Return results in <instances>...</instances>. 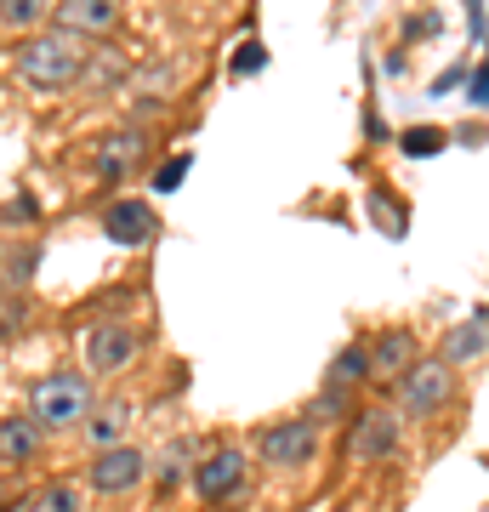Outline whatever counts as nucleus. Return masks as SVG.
<instances>
[{
    "label": "nucleus",
    "instance_id": "obj_20",
    "mask_svg": "<svg viewBox=\"0 0 489 512\" xmlns=\"http://www.w3.org/2000/svg\"><path fill=\"white\" fill-rule=\"evenodd\" d=\"M40 12H46V0H0V23L18 35V29H29V23H40Z\"/></svg>",
    "mask_w": 489,
    "mask_h": 512
},
{
    "label": "nucleus",
    "instance_id": "obj_4",
    "mask_svg": "<svg viewBox=\"0 0 489 512\" xmlns=\"http://www.w3.org/2000/svg\"><path fill=\"white\" fill-rule=\"evenodd\" d=\"M313 421L308 416H290V421H273L262 427V439H256V456L268 461V467H302L313 456Z\"/></svg>",
    "mask_w": 489,
    "mask_h": 512
},
{
    "label": "nucleus",
    "instance_id": "obj_8",
    "mask_svg": "<svg viewBox=\"0 0 489 512\" xmlns=\"http://www.w3.org/2000/svg\"><path fill=\"white\" fill-rule=\"evenodd\" d=\"M57 29L80 40H103L120 29V0H57Z\"/></svg>",
    "mask_w": 489,
    "mask_h": 512
},
{
    "label": "nucleus",
    "instance_id": "obj_23",
    "mask_svg": "<svg viewBox=\"0 0 489 512\" xmlns=\"http://www.w3.org/2000/svg\"><path fill=\"white\" fill-rule=\"evenodd\" d=\"M29 211H35V205L12 194V200H6V228H18V222H29Z\"/></svg>",
    "mask_w": 489,
    "mask_h": 512
},
{
    "label": "nucleus",
    "instance_id": "obj_22",
    "mask_svg": "<svg viewBox=\"0 0 489 512\" xmlns=\"http://www.w3.org/2000/svg\"><path fill=\"white\" fill-rule=\"evenodd\" d=\"M262 63H268V52H262V46H239V57H234V69H239V74L262 69Z\"/></svg>",
    "mask_w": 489,
    "mask_h": 512
},
{
    "label": "nucleus",
    "instance_id": "obj_24",
    "mask_svg": "<svg viewBox=\"0 0 489 512\" xmlns=\"http://www.w3.org/2000/svg\"><path fill=\"white\" fill-rule=\"evenodd\" d=\"M472 103H484V109H489V63L472 74Z\"/></svg>",
    "mask_w": 489,
    "mask_h": 512
},
{
    "label": "nucleus",
    "instance_id": "obj_13",
    "mask_svg": "<svg viewBox=\"0 0 489 512\" xmlns=\"http://www.w3.org/2000/svg\"><path fill=\"white\" fill-rule=\"evenodd\" d=\"M484 348H489V308H478V313H467V319H461V325L444 336V353H438V359L467 365V359H478Z\"/></svg>",
    "mask_w": 489,
    "mask_h": 512
},
{
    "label": "nucleus",
    "instance_id": "obj_6",
    "mask_svg": "<svg viewBox=\"0 0 489 512\" xmlns=\"http://www.w3.org/2000/svg\"><path fill=\"white\" fill-rule=\"evenodd\" d=\"M148 473V461L137 444H114V450H97V461H91V490L97 495H126L137 490Z\"/></svg>",
    "mask_w": 489,
    "mask_h": 512
},
{
    "label": "nucleus",
    "instance_id": "obj_10",
    "mask_svg": "<svg viewBox=\"0 0 489 512\" xmlns=\"http://www.w3.org/2000/svg\"><path fill=\"white\" fill-rule=\"evenodd\" d=\"M154 228H160V217H154L148 200H114L109 217H103V234H109L114 245H148Z\"/></svg>",
    "mask_w": 489,
    "mask_h": 512
},
{
    "label": "nucleus",
    "instance_id": "obj_18",
    "mask_svg": "<svg viewBox=\"0 0 489 512\" xmlns=\"http://www.w3.org/2000/svg\"><path fill=\"white\" fill-rule=\"evenodd\" d=\"M399 148L410 154V160H427V154H444V148H450V137H444V126H410L399 137Z\"/></svg>",
    "mask_w": 489,
    "mask_h": 512
},
{
    "label": "nucleus",
    "instance_id": "obj_3",
    "mask_svg": "<svg viewBox=\"0 0 489 512\" xmlns=\"http://www.w3.org/2000/svg\"><path fill=\"white\" fill-rule=\"evenodd\" d=\"M455 393V365L450 359H416V370L399 382V404L410 410V416H433V410H444Z\"/></svg>",
    "mask_w": 489,
    "mask_h": 512
},
{
    "label": "nucleus",
    "instance_id": "obj_2",
    "mask_svg": "<svg viewBox=\"0 0 489 512\" xmlns=\"http://www.w3.org/2000/svg\"><path fill=\"white\" fill-rule=\"evenodd\" d=\"M91 410H97L91 404V382L80 370H52V376H40L29 387V421L52 427V433H69V427L91 421Z\"/></svg>",
    "mask_w": 489,
    "mask_h": 512
},
{
    "label": "nucleus",
    "instance_id": "obj_5",
    "mask_svg": "<svg viewBox=\"0 0 489 512\" xmlns=\"http://www.w3.org/2000/svg\"><path fill=\"white\" fill-rule=\"evenodd\" d=\"M194 490H200V501H211V507L234 501V495L245 490V450H234V444L211 450V456L200 461V473H194Z\"/></svg>",
    "mask_w": 489,
    "mask_h": 512
},
{
    "label": "nucleus",
    "instance_id": "obj_16",
    "mask_svg": "<svg viewBox=\"0 0 489 512\" xmlns=\"http://www.w3.org/2000/svg\"><path fill=\"white\" fill-rule=\"evenodd\" d=\"M120 80H126V57L120 52H97L86 63V80H80V86H91V92H114Z\"/></svg>",
    "mask_w": 489,
    "mask_h": 512
},
{
    "label": "nucleus",
    "instance_id": "obj_15",
    "mask_svg": "<svg viewBox=\"0 0 489 512\" xmlns=\"http://www.w3.org/2000/svg\"><path fill=\"white\" fill-rule=\"evenodd\" d=\"M126 421H131L126 399H114V404H97V410H91V421H86L91 444H97V450H114V444H120V433H126Z\"/></svg>",
    "mask_w": 489,
    "mask_h": 512
},
{
    "label": "nucleus",
    "instance_id": "obj_7",
    "mask_svg": "<svg viewBox=\"0 0 489 512\" xmlns=\"http://www.w3.org/2000/svg\"><path fill=\"white\" fill-rule=\"evenodd\" d=\"M137 359V330L120 325V319H103V325H91L86 336V365L97 376H114V370H126Z\"/></svg>",
    "mask_w": 489,
    "mask_h": 512
},
{
    "label": "nucleus",
    "instance_id": "obj_17",
    "mask_svg": "<svg viewBox=\"0 0 489 512\" xmlns=\"http://www.w3.org/2000/svg\"><path fill=\"white\" fill-rule=\"evenodd\" d=\"M364 376H370V348H359V342H353V348H342L336 353V365H330V387H353V382H364Z\"/></svg>",
    "mask_w": 489,
    "mask_h": 512
},
{
    "label": "nucleus",
    "instance_id": "obj_21",
    "mask_svg": "<svg viewBox=\"0 0 489 512\" xmlns=\"http://www.w3.org/2000/svg\"><path fill=\"white\" fill-rule=\"evenodd\" d=\"M182 177H188V154H171V160L160 165L154 188H160V194H171V188H182Z\"/></svg>",
    "mask_w": 489,
    "mask_h": 512
},
{
    "label": "nucleus",
    "instance_id": "obj_11",
    "mask_svg": "<svg viewBox=\"0 0 489 512\" xmlns=\"http://www.w3.org/2000/svg\"><path fill=\"white\" fill-rule=\"evenodd\" d=\"M410 359H416V336H410V330H387V336H381L376 348H370V376H376V382H393V376H410Z\"/></svg>",
    "mask_w": 489,
    "mask_h": 512
},
{
    "label": "nucleus",
    "instance_id": "obj_19",
    "mask_svg": "<svg viewBox=\"0 0 489 512\" xmlns=\"http://www.w3.org/2000/svg\"><path fill=\"white\" fill-rule=\"evenodd\" d=\"M29 512H80V490L74 484H46V490H35Z\"/></svg>",
    "mask_w": 489,
    "mask_h": 512
},
{
    "label": "nucleus",
    "instance_id": "obj_14",
    "mask_svg": "<svg viewBox=\"0 0 489 512\" xmlns=\"http://www.w3.org/2000/svg\"><path fill=\"white\" fill-rule=\"evenodd\" d=\"M40 421H23V416H6L0 421V456H6V467H18V461H29L40 450Z\"/></svg>",
    "mask_w": 489,
    "mask_h": 512
},
{
    "label": "nucleus",
    "instance_id": "obj_12",
    "mask_svg": "<svg viewBox=\"0 0 489 512\" xmlns=\"http://www.w3.org/2000/svg\"><path fill=\"white\" fill-rule=\"evenodd\" d=\"M137 154H143V131H131V126L126 131H109L103 143L91 148V171H97V177H126Z\"/></svg>",
    "mask_w": 489,
    "mask_h": 512
},
{
    "label": "nucleus",
    "instance_id": "obj_9",
    "mask_svg": "<svg viewBox=\"0 0 489 512\" xmlns=\"http://www.w3.org/2000/svg\"><path fill=\"white\" fill-rule=\"evenodd\" d=\"M347 450H353L359 461H387L393 450H399V416H393L387 404L364 410L359 427H353V439H347Z\"/></svg>",
    "mask_w": 489,
    "mask_h": 512
},
{
    "label": "nucleus",
    "instance_id": "obj_1",
    "mask_svg": "<svg viewBox=\"0 0 489 512\" xmlns=\"http://www.w3.org/2000/svg\"><path fill=\"white\" fill-rule=\"evenodd\" d=\"M18 74L29 86H40V92L80 86V80H86V46H80V35H69V29H46V35H35L23 46Z\"/></svg>",
    "mask_w": 489,
    "mask_h": 512
}]
</instances>
